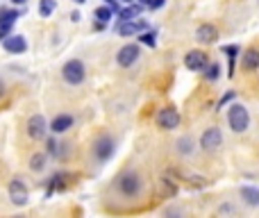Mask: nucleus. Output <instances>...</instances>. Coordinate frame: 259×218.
<instances>
[{
	"label": "nucleus",
	"mask_w": 259,
	"mask_h": 218,
	"mask_svg": "<svg viewBox=\"0 0 259 218\" xmlns=\"http://www.w3.org/2000/svg\"><path fill=\"white\" fill-rule=\"evenodd\" d=\"M228 123L230 127H232V132L241 134L248 129V125H250V114H248V109L243 107V105L234 103L232 107L228 109Z\"/></svg>",
	"instance_id": "obj_1"
},
{
	"label": "nucleus",
	"mask_w": 259,
	"mask_h": 218,
	"mask_svg": "<svg viewBox=\"0 0 259 218\" xmlns=\"http://www.w3.org/2000/svg\"><path fill=\"white\" fill-rule=\"evenodd\" d=\"M62 75H64V80H66L68 84H73V86L82 84V82H84V77H87L84 64H82L80 59H71V62H66V64H64V68H62Z\"/></svg>",
	"instance_id": "obj_2"
},
{
	"label": "nucleus",
	"mask_w": 259,
	"mask_h": 218,
	"mask_svg": "<svg viewBox=\"0 0 259 218\" xmlns=\"http://www.w3.org/2000/svg\"><path fill=\"white\" fill-rule=\"evenodd\" d=\"M141 187H143V182H141V178H139L134 170H127V173H123L121 178H118V191H121L123 196H127V198L139 196Z\"/></svg>",
	"instance_id": "obj_3"
},
{
	"label": "nucleus",
	"mask_w": 259,
	"mask_h": 218,
	"mask_svg": "<svg viewBox=\"0 0 259 218\" xmlns=\"http://www.w3.org/2000/svg\"><path fill=\"white\" fill-rule=\"evenodd\" d=\"M221 143H223V134H221L219 127H209V129H205V132H202V137H200V148H202L205 152L219 150Z\"/></svg>",
	"instance_id": "obj_4"
},
{
	"label": "nucleus",
	"mask_w": 259,
	"mask_h": 218,
	"mask_svg": "<svg viewBox=\"0 0 259 218\" xmlns=\"http://www.w3.org/2000/svg\"><path fill=\"white\" fill-rule=\"evenodd\" d=\"M27 198H30V193H27V187L23 184V180H18V178L12 180V182H9V200L16 207H25Z\"/></svg>",
	"instance_id": "obj_5"
},
{
	"label": "nucleus",
	"mask_w": 259,
	"mask_h": 218,
	"mask_svg": "<svg viewBox=\"0 0 259 218\" xmlns=\"http://www.w3.org/2000/svg\"><path fill=\"white\" fill-rule=\"evenodd\" d=\"M114 150H116V143H114V139L112 137H100L98 141L94 143V152H96V159L98 161H107L109 157L114 155Z\"/></svg>",
	"instance_id": "obj_6"
},
{
	"label": "nucleus",
	"mask_w": 259,
	"mask_h": 218,
	"mask_svg": "<svg viewBox=\"0 0 259 218\" xmlns=\"http://www.w3.org/2000/svg\"><path fill=\"white\" fill-rule=\"evenodd\" d=\"M139 55H141V50H139V46H137V43H127V46H123V48L118 50V55H116V62H118V66L127 68V66H132V64L137 62V59H139Z\"/></svg>",
	"instance_id": "obj_7"
},
{
	"label": "nucleus",
	"mask_w": 259,
	"mask_h": 218,
	"mask_svg": "<svg viewBox=\"0 0 259 218\" xmlns=\"http://www.w3.org/2000/svg\"><path fill=\"white\" fill-rule=\"evenodd\" d=\"M157 123H159V127H164V129H175L180 125L178 109H173V107L159 109V114H157Z\"/></svg>",
	"instance_id": "obj_8"
},
{
	"label": "nucleus",
	"mask_w": 259,
	"mask_h": 218,
	"mask_svg": "<svg viewBox=\"0 0 259 218\" xmlns=\"http://www.w3.org/2000/svg\"><path fill=\"white\" fill-rule=\"evenodd\" d=\"M184 66L189 68V71H205L207 68V55L202 53V50H191V53L184 55Z\"/></svg>",
	"instance_id": "obj_9"
},
{
	"label": "nucleus",
	"mask_w": 259,
	"mask_h": 218,
	"mask_svg": "<svg viewBox=\"0 0 259 218\" xmlns=\"http://www.w3.org/2000/svg\"><path fill=\"white\" fill-rule=\"evenodd\" d=\"M46 118L41 114H34L30 120H27V134H30L34 141H39V139L46 137Z\"/></svg>",
	"instance_id": "obj_10"
},
{
	"label": "nucleus",
	"mask_w": 259,
	"mask_h": 218,
	"mask_svg": "<svg viewBox=\"0 0 259 218\" xmlns=\"http://www.w3.org/2000/svg\"><path fill=\"white\" fill-rule=\"evenodd\" d=\"M18 18L16 9H0V41H5V36L9 34V30L14 27Z\"/></svg>",
	"instance_id": "obj_11"
},
{
	"label": "nucleus",
	"mask_w": 259,
	"mask_h": 218,
	"mask_svg": "<svg viewBox=\"0 0 259 218\" xmlns=\"http://www.w3.org/2000/svg\"><path fill=\"white\" fill-rule=\"evenodd\" d=\"M3 46L7 53H14V55H21L27 50V41H25V36H21V34H7Z\"/></svg>",
	"instance_id": "obj_12"
},
{
	"label": "nucleus",
	"mask_w": 259,
	"mask_h": 218,
	"mask_svg": "<svg viewBox=\"0 0 259 218\" xmlns=\"http://www.w3.org/2000/svg\"><path fill=\"white\" fill-rule=\"evenodd\" d=\"M196 39L200 41V43H214V41L219 39V30H216L211 23H202L196 30Z\"/></svg>",
	"instance_id": "obj_13"
},
{
	"label": "nucleus",
	"mask_w": 259,
	"mask_h": 218,
	"mask_svg": "<svg viewBox=\"0 0 259 218\" xmlns=\"http://www.w3.org/2000/svg\"><path fill=\"white\" fill-rule=\"evenodd\" d=\"M141 30H146L143 21H121V25H118V34L121 36H132Z\"/></svg>",
	"instance_id": "obj_14"
},
{
	"label": "nucleus",
	"mask_w": 259,
	"mask_h": 218,
	"mask_svg": "<svg viewBox=\"0 0 259 218\" xmlns=\"http://www.w3.org/2000/svg\"><path fill=\"white\" fill-rule=\"evenodd\" d=\"M241 200L246 202L248 207H259V189L255 187H241Z\"/></svg>",
	"instance_id": "obj_15"
},
{
	"label": "nucleus",
	"mask_w": 259,
	"mask_h": 218,
	"mask_svg": "<svg viewBox=\"0 0 259 218\" xmlns=\"http://www.w3.org/2000/svg\"><path fill=\"white\" fill-rule=\"evenodd\" d=\"M73 125V116H68V114H62V116H57V118L50 123V129H53L55 134H62V132H66L68 127Z\"/></svg>",
	"instance_id": "obj_16"
},
{
	"label": "nucleus",
	"mask_w": 259,
	"mask_h": 218,
	"mask_svg": "<svg viewBox=\"0 0 259 218\" xmlns=\"http://www.w3.org/2000/svg\"><path fill=\"white\" fill-rule=\"evenodd\" d=\"M243 68H246V71H257L259 68V50L250 48L243 53Z\"/></svg>",
	"instance_id": "obj_17"
},
{
	"label": "nucleus",
	"mask_w": 259,
	"mask_h": 218,
	"mask_svg": "<svg viewBox=\"0 0 259 218\" xmlns=\"http://www.w3.org/2000/svg\"><path fill=\"white\" fill-rule=\"evenodd\" d=\"M159 191L164 198H175L178 196V184L173 182V180H159Z\"/></svg>",
	"instance_id": "obj_18"
},
{
	"label": "nucleus",
	"mask_w": 259,
	"mask_h": 218,
	"mask_svg": "<svg viewBox=\"0 0 259 218\" xmlns=\"http://www.w3.org/2000/svg\"><path fill=\"white\" fill-rule=\"evenodd\" d=\"M223 53L228 55V59H230L228 75L232 77V75H234V64H237V55H239V46H225V48H223Z\"/></svg>",
	"instance_id": "obj_19"
},
{
	"label": "nucleus",
	"mask_w": 259,
	"mask_h": 218,
	"mask_svg": "<svg viewBox=\"0 0 259 218\" xmlns=\"http://www.w3.org/2000/svg\"><path fill=\"white\" fill-rule=\"evenodd\" d=\"M30 168L34 170V173H41V170L46 168V155H44V152H36V155H32Z\"/></svg>",
	"instance_id": "obj_20"
},
{
	"label": "nucleus",
	"mask_w": 259,
	"mask_h": 218,
	"mask_svg": "<svg viewBox=\"0 0 259 218\" xmlns=\"http://www.w3.org/2000/svg\"><path fill=\"white\" fill-rule=\"evenodd\" d=\"M139 12H141V7L139 5H134V7H125L118 12V16H121V21H134V18L139 16Z\"/></svg>",
	"instance_id": "obj_21"
},
{
	"label": "nucleus",
	"mask_w": 259,
	"mask_h": 218,
	"mask_svg": "<svg viewBox=\"0 0 259 218\" xmlns=\"http://www.w3.org/2000/svg\"><path fill=\"white\" fill-rule=\"evenodd\" d=\"M219 75H221V66H219V64H207V68H205V77H207V80H209V82H216V80H219Z\"/></svg>",
	"instance_id": "obj_22"
},
{
	"label": "nucleus",
	"mask_w": 259,
	"mask_h": 218,
	"mask_svg": "<svg viewBox=\"0 0 259 218\" xmlns=\"http://www.w3.org/2000/svg\"><path fill=\"white\" fill-rule=\"evenodd\" d=\"M112 14H114L112 5H109V7H98V9H96V18H98V23H109Z\"/></svg>",
	"instance_id": "obj_23"
},
{
	"label": "nucleus",
	"mask_w": 259,
	"mask_h": 218,
	"mask_svg": "<svg viewBox=\"0 0 259 218\" xmlns=\"http://www.w3.org/2000/svg\"><path fill=\"white\" fill-rule=\"evenodd\" d=\"M53 12H55V0H41V3H39V14H41V16L48 18Z\"/></svg>",
	"instance_id": "obj_24"
},
{
	"label": "nucleus",
	"mask_w": 259,
	"mask_h": 218,
	"mask_svg": "<svg viewBox=\"0 0 259 218\" xmlns=\"http://www.w3.org/2000/svg\"><path fill=\"white\" fill-rule=\"evenodd\" d=\"M191 146H193V143H191V139H189V137H184V139H180V141H178V150L182 152V155H189V152L193 150Z\"/></svg>",
	"instance_id": "obj_25"
},
{
	"label": "nucleus",
	"mask_w": 259,
	"mask_h": 218,
	"mask_svg": "<svg viewBox=\"0 0 259 218\" xmlns=\"http://www.w3.org/2000/svg\"><path fill=\"white\" fill-rule=\"evenodd\" d=\"M155 32H143V34L141 36H139V41H141V43H146V46H150V48H152V46H155Z\"/></svg>",
	"instance_id": "obj_26"
},
{
	"label": "nucleus",
	"mask_w": 259,
	"mask_h": 218,
	"mask_svg": "<svg viewBox=\"0 0 259 218\" xmlns=\"http://www.w3.org/2000/svg\"><path fill=\"white\" fill-rule=\"evenodd\" d=\"M230 100H234V91H228V94H225V96H223V98H221L219 107H221V109H223V107H225V105H228V103H230Z\"/></svg>",
	"instance_id": "obj_27"
},
{
	"label": "nucleus",
	"mask_w": 259,
	"mask_h": 218,
	"mask_svg": "<svg viewBox=\"0 0 259 218\" xmlns=\"http://www.w3.org/2000/svg\"><path fill=\"white\" fill-rule=\"evenodd\" d=\"M46 146H48L50 155H57V141H55V139H48V143H46Z\"/></svg>",
	"instance_id": "obj_28"
},
{
	"label": "nucleus",
	"mask_w": 259,
	"mask_h": 218,
	"mask_svg": "<svg viewBox=\"0 0 259 218\" xmlns=\"http://www.w3.org/2000/svg\"><path fill=\"white\" fill-rule=\"evenodd\" d=\"M164 3H166V0H150V7L152 9H159V7H164Z\"/></svg>",
	"instance_id": "obj_29"
},
{
	"label": "nucleus",
	"mask_w": 259,
	"mask_h": 218,
	"mask_svg": "<svg viewBox=\"0 0 259 218\" xmlns=\"http://www.w3.org/2000/svg\"><path fill=\"white\" fill-rule=\"evenodd\" d=\"M71 21H75V23H77V21H80V14L73 12V14H71Z\"/></svg>",
	"instance_id": "obj_30"
},
{
	"label": "nucleus",
	"mask_w": 259,
	"mask_h": 218,
	"mask_svg": "<svg viewBox=\"0 0 259 218\" xmlns=\"http://www.w3.org/2000/svg\"><path fill=\"white\" fill-rule=\"evenodd\" d=\"M105 3H109V5H112V9H114V12H116V9H118V7H116V3H114V0H105Z\"/></svg>",
	"instance_id": "obj_31"
},
{
	"label": "nucleus",
	"mask_w": 259,
	"mask_h": 218,
	"mask_svg": "<svg viewBox=\"0 0 259 218\" xmlns=\"http://www.w3.org/2000/svg\"><path fill=\"white\" fill-rule=\"evenodd\" d=\"M5 96V84H3V80H0V98Z\"/></svg>",
	"instance_id": "obj_32"
},
{
	"label": "nucleus",
	"mask_w": 259,
	"mask_h": 218,
	"mask_svg": "<svg viewBox=\"0 0 259 218\" xmlns=\"http://www.w3.org/2000/svg\"><path fill=\"white\" fill-rule=\"evenodd\" d=\"M139 3H141V5H148V7H150V0H139Z\"/></svg>",
	"instance_id": "obj_33"
},
{
	"label": "nucleus",
	"mask_w": 259,
	"mask_h": 218,
	"mask_svg": "<svg viewBox=\"0 0 259 218\" xmlns=\"http://www.w3.org/2000/svg\"><path fill=\"white\" fill-rule=\"evenodd\" d=\"M12 3H14V5H23V3H25V0H12Z\"/></svg>",
	"instance_id": "obj_34"
},
{
	"label": "nucleus",
	"mask_w": 259,
	"mask_h": 218,
	"mask_svg": "<svg viewBox=\"0 0 259 218\" xmlns=\"http://www.w3.org/2000/svg\"><path fill=\"white\" fill-rule=\"evenodd\" d=\"M75 3H77V5H82V3H87V0H75Z\"/></svg>",
	"instance_id": "obj_35"
},
{
	"label": "nucleus",
	"mask_w": 259,
	"mask_h": 218,
	"mask_svg": "<svg viewBox=\"0 0 259 218\" xmlns=\"http://www.w3.org/2000/svg\"><path fill=\"white\" fill-rule=\"evenodd\" d=\"M123 3H130V0H123Z\"/></svg>",
	"instance_id": "obj_36"
}]
</instances>
